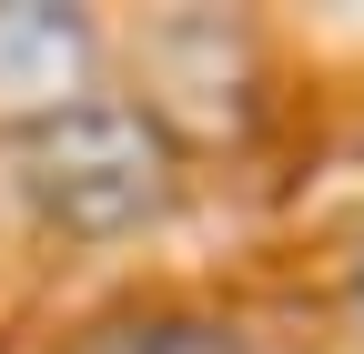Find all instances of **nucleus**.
<instances>
[{"label": "nucleus", "mask_w": 364, "mask_h": 354, "mask_svg": "<svg viewBox=\"0 0 364 354\" xmlns=\"http://www.w3.org/2000/svg\"><path fill=\"white\" fill-rule=\"evenodd\" d=\"M91 354H243L223 324H112Z\"/></svg>", "instance_id": "2"}, {"label": "nucleus", "mask_w": 364, "mask_h": 354, "mask_svg": "<svg viewBox=\"0 0 364 354\" xmlns=\"http://www.w3.org/2000/svg\"><path fill=\"white\" fill-rule=\"evenodd\" d=\"M21 183H31V203L51 213L61 233L112 243V233L152 223L172 203V142H162V122L132 112V102H61V112L31 122Z\"/></svg>", "instance_id": "1"}]
</instances>
